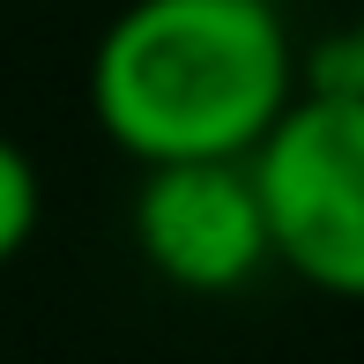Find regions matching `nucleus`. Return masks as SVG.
<instances>
[{"label":"nucleus","instance_id":"obj_4","mask_svg":"<svg viewBox=\"0 0 364 364\" xmlns=\"http://www.w3.org/2000/svg\"><path fill=\"white\" fill-rule=\"evenodd\" d=\"M38 216H45V186H38V164L15 134H0V268L38 238Z\"/></svg>","mask_w":364,"mask_h":364},{"label":"nucleus","instance_id":"obj_3","mask_svg":"<svg viewBox=\"0 0 364 364\" xmlns=\"http://www.w3.org/2000/svg\"><path fill=\"white\" fill-rule=\"evenodd\" d=\"M134 245L186 297H230L268 268V230L245 164H141Z\"/></svg>","mask_w":364,"mask_h":364},{"label":"nucleus","instance_id":"obj_5","mask_svg":"<svg viewBox=\"0 0 364 364\" xmlns=\"http://www.w3.org/2000/svg\"><path fill=\"white\" fill-rule=\"evenodd\" d=\"M312 90H335V97H357L364 105V15L312 53Z\"/></svg>","mask_w":364,"mask_h":364},{"label":"nucleus","instance_id":"obj_2","mask_svg":"<svg viewBox=\"0 0 364 364\" xmlns=\"http://www.w3.org/2000/svg\"><path fill=\"white\" fill-rule=\"evenodd\" d=\"M268 230V268H290L320 297L364 305V105L297 90L245 156Z\"/></svg>","mask_w":364,"mask_h":364},{"label":"nucleus","instance_id":"obj_1","mask_svg":"<svg viewBox=\"0 0 364 364\" xmlns=\"http://www.w3.org/2000/svg\"><path fill=\"white\" fill-rule=\"evenodd\" d=\"M297 97L275 0H127L90 60V112L134 164H245Z\"/></svg>","mask_w":364,"mask_h":364}]
</instances>
